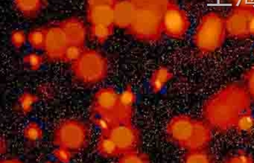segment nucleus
I'll return each mask as SVG.
<instances>
[{"mask_svg": "<svg viewBox=\"0 0 254 163\" xmlns=\"http://www.w3.org/2000/svg\"><path fill=\"white\" fill-rule=\"evenodd\" d=\"M251 108L246 87L231 84L224 87L206 102L203 116L212 128L227 131L235 127L238 118Z\"/></svg>", "mask_w": 254, "mask_h": 163, "instance_id": "1", "label": "nucleus"}, {"mask_svg": "<svg viewBox=\"0 0 254 163\" xmlns=\"http://www.w3.org/2000/svg\"><path fill=\"white\" fill-rule=\"evenodd\" d=\"M166 134L171 142L187 151L204 149L212 140V127L206 121L178 115L168 123Z\"/></svg>", "mask_w": 254, "mask_h": 163, "instance_id": "2", "label": "nucleus"}, {"mask_svg": "<svg viewBox=\"0 0 254 163\" xmlns=\"http://www.w3.org/2000/svg\"><path fill=\"white\" fill-rule=\"evenodd\" d=\"M227 35L225 19L218 13L209 12L202 17L197 25L193 42L200 53L209 54L223 45Z\"/></svg>", "mask_w": 254, "mask_h": 163, "instance_id": "3", "label": "nucleus"}, {"mask_svg": "<svg viewBox=\"0 0 254 163\" xmlns=\"http://www.w3.org/2000/svg\"><path fill=\"white\" fill-rule=\"evenodd\" d=\"M136 7L127 33L141 42H157L163 35L162 20L164 11L151 7Z\"/></svg>", "mask_w": 254, "mask_h": 163, "instance_id": "4", "label": "nucleus"}, {"mask_svg": "<svg viewBox=\"0 0 254 163\" xmlns=\"http://www.w3.org/2000/svg\"><path fill=\"white\" fill-rule=\"evenodd\" d=\"M109 70L108 59L100 52L84 50L82 54L72 63V71L79 82L95 85L106 78Z\"/></svg>", "mask_w": 254, "mask_h": 163, "instance_id": "5", "label": "nucleus"}, {"mask_svg": "<svg viewBox=\"0 0 254 163\" xmlns=\"http://www.w3.org/2000/svg\"><path fill=\"white\" fill-rule=\"evenodd\" d=\"M89 138V129L84 122L77 119H67L56 127L53 140L56 146L76 153L87 147Z\"/></svg>", "mask_w": 254, "mask_h": 163, "instance_id": "6", "label": "nucleus"}, {"mask_svg": "<svg viewBox=\"0 0 254 163\" xmlns=\"http://www.w3.org/2000/svg\"><path fill=\"white\" fill-rule=\"evenodd\" d=\"M162 25L163 35L180 39L188 32L190 22L187 13L172 2L163 12Z\"/></svg>", "mask_w": 254, "mask_h": 163, "instance_id": "7", "label": "nucleus"}, {"mask_svg": "<svg viewBox=\"0 0 254 163\" xmlns=\"http://www.w3.org/2000/svg\"><path fill=\"white\" fill-rule=\"evenodd\" d=\"M102 133L108 135L115 142L121 154L136 150L140 143L139 132L131 122L115 124L102 130Z\"/></svg>", "mask_w": 254, "mask_h": 163, "instance_id": "8", "label": "nucleus"}, {"mask_svg": "<svg viewBox=\"0 0 254 163\" xmlns=\"http://www.w3.org/2000/svg\"><path fill=\"white\" fill-rule=\"evenodd\" d=\"M70 45L60 25L47 29V39L44 51L46 57L53 61L63 60L65 52Z\"/></svg>", "mask_w": 254, "mask_h": 163, "instance_id": "9", "label": "nucleus"}, {"mask_svg": "<svg viewBox=\"0 0 254 163\" xmlns=\"http://www.w3.org/2000/svg\"><path fill=\"white\" fill-rule=\"evenodd\" d=\"M252 9L234 7L225 19L227 35L236 39L249 38V20Z\"/></svg>", "mask_w": 254, "mask_h": 163, "instance_id": "10", "label": "nucleus"}, {"mask_svg": "<svg viewBox=\"0 0 254 163\" xmlns=\"http://www.w3.org/2000/svg\"><path fill=\"white\" fill-rule=\"evenodd\" d=\"M120 105V94L114 89L104 87L95 94L91 107L92 116H108Z\"/></svg>", "mask_w": 254, "mask_h": 163, "instance_id": "11", "label": "nucleus"}, {"mask_svg": "<svg viewBox=\"0 0 254 163\" xmlns=\"http://www.w3.org/2000/svg\"><path fill=\"white\" fill-rule=\"evenodd\" d=\"M60 26L66 35L69 44L84 47L87 36L84 23L78 18H68L60 23Z\"/></svg>", "mask_w": 254, "mask_h": 163, "instance_id": "12", "label": "nucleus"}, {"mask_svg": "<svg viewBox=\"0 0 254 163\" xmlns=\"http://www.w3.org/2000/svg\"><path fill=\"white\" fill-rule=\"evenodd\" d=\"M87 17L92 25H114V6L108 5H87Z\"/></svg>", "mask_w": 254, "mask_h": 163, "instance_id": "13", "label": "nucleus"}, {"mask_svg": "<svg viewBox=\"0 0 254 163\" xmlns=\"http://www.w3.org/2000/svg\"><path fill=\"white\" fill-rule=\"evenodd\" d=\"M136 8L131 0H118L114 6L115 26L127 30L133 21Z\"/></svg>", "mask_w": 254, "mask_h": 163, "instance_id": "14", "label": "nucleus"}, {"mask_svg": "<svg viewBox=\"0 0 254 163\" xmlns=\"http://www.w3.org/2000/svg\"><path fill=\"white\" fill-rule=\"evenodd\" d=\"M14 6L23 17L33 19L45 8L47 0H13Z\"/></svg>", "mask_w": 254, "mask_h": 163, "instance_id": "15", "label": "nucleus"}, {"mask_svg": "<svg viewBox=\"0 0 254 163\" xmlns=\"http://www.w3.org/2000/svg\"><path fill=\"white\" fill-rule=\"evenodd\" d=\"M172 71L166 66L157 68L150 77V88L154 93H160L172 80Z\"/></svg>", "mask_w": 254, "mask_h": 163, "instance_id": "16", "label": "nucleus"}, {"mask_svg": "<svg viewBox=\"0 0 254 163\" xmlns=\"http://www.w3.org/2000/svg\"><path fill=\"white\" fill-rule=\"evenodd\" d=\"M96 151L99 155L105 158L119 157L121 154L115 142L104 133H102L96 144Z\"/></svg>", "mask_w": 254, "mask_h": 163, "instance_id": "17", "label": "nucleus"}, {"mask_svg": "<svg viewBox=\"0 0 254 163\" xmlns=\"http://www.w3.org/2000/svg\"><path fill=\"white\" fill-rule=\"evenodd\" d=\"M114 27L107 25H92L90 26L89 35L96 43L103 44L112 36Z\"/></svg>", "mask_w": 254, "mask_h": 163, "instance_id": "18", "label": "nucleus"}, {"mask_svg": "<svg viewBox=\"0 0 254 163\" xmlns=\"http://www.w3.org/2000/svg\"><path fill=\"white\" fill-rule=\"evenodd\" d=\"M212 154L204 149L189 150L183 157V161L187 163H209L213 162Z\"/></svg>", "mask_w": 254, "mask_h": 163, "instance_id": "19", "label": "nucleus"}, {"mask_svg": "<svg viewBox=\"0 0 254 163\" xmlns=\"http://www.w3.org/2000/svg\"><path fill=\"white\" fill-rule=\"evenodd\" d=\"M47 39V29L37 28L28 34V43L32 49L38 51L44 50Z\"/></svg>", "mask_w": 254, "mask_h": 163, "instance_id": "20", "label": "nucleus"}, {"mask_svg": "<svg viewBox=\"0 0 254 163\" xmlns=\"http://www.w3.org/2000/svg\"><path fill=\"white\" fill-rule=\"evenodd\" d=\"M39 99L36 95L29 92L23 93L17 101V108L19 112L22 114L29 113L33 109L34 106L36 105Z\"/></svg>", "mask_w": 254, "mask_h": 163, "instance_id": "21", "label": "nucleus"}, {"mask_svg": "<svg viewBox=\"0 0 254 163\" xmlns=\"http://www.w3.org/2000/svg\"><path fill=\"white\" fill-rule=\"evenodd\" d=\"M23 136L29 142H36L42 139L44 130L39 124L35 121H30L25 126Z\"/></svg>", "mask_w": 254, "mask_h": 163, "instance_id": "22", "label": "nucleus"}, {"mask_svg": "<svg viewBox=\"0 0 254 163\" xmlns=\"http://www.w3.org/2000/svg\"><path fill=\"white\" fill-rule=\"evenodd\" d=\"M119 162L123 163H145L150 162V158L145 153L138 151L137 149L121 154L118 157Z\"/></svg>", "mask_w": 254, "mask_h": 163, "instance_id": "23", "label": "nucleus"}, {"mask_svg": "<svg viewBox=\"0 0 254 163\" xmlns=\"http://www.w3.org/2000/svg\"><path fill=\"white\" fill-rule=\"evenodd\" d=\"M235 127L241 132H250L254 127V116L251 110L244 112L236 121Z\"/></svg>", "mask_w": 254, "mask_h": 163, "instance_id": "24", "label": "nucleus"}, {"mask_svg": "<svg viewBox=\"0 0 254 163\" xmlns=\"http://www.w3.org/2000/svg\"><path fill=\"white\" fill-rule=\"evenodd\" d=\"M44 57L39 53H31L23 57V63L31 70H38L44 64Z\"/></svg>", "mask_w": 254, "mask_h": 163, "instance_id": "25", "label": "nucleus"}, {"mask_svg": "<svg viewBox=\"0 0 254 163\" xmlns=\"http://www.w3.org/2000/svg\"><path fill=\"white\" fill-rule=\"evenodd\" d=\"M136 6H148L165 11L172 0H131Z\"/></svg>", "mask_w": 254, "mask_h": 163, "instance_id": "26", "label": "nucleus"}, {"mask_svg": "<svg viewBox=\"0 0 254 163\" xmlns=\"http://www.w3.org/2000/svg\"><path fill=\"white\" fill-rule=\"evenodd\" d=\"M225 162L230 163H254V158L246 151H238L227 157Z\"/></svg>", "mask_w": 254, "mask_h": 163, "instance_id": "27", "label": "nucleus"}, {"mask_svg": "<svg viewBox=\"0 0 254 163\" xmlns=\"http://www.w3.org/2000/svg\"><path fill=\"white\" fill-rule=\"evenodd\" d=\"M10 41L14 48L21 49L28 42V35L23 30L16 29L11 32Z\"/></svg>", "mask_w": 254, "mask_h": 163, "instance_id": "28", "label": "nucleus"}, {"mask_svg": "<svg viewBox=\"0 0 254 163\" xmlns=\"http://www.w3.org/2000/svg\"><path fill=\"white\" fill-rule=\"evenodd\" d=\"M84 50V49L83 48V47L70 44L66 49V52H65L63 60L70 62L72 63V62L76 60L81 56Z\"/></svg>", "mask_w": 254, "mask_h": 163, "instance_id": "29", "label": "nucleus"}, {"mask_svg": "<svg viewBox=\"0 0 254 163\" xmlns=\"http://www.w3.org/2000/svg\"><path fill=\"white\" fill-rule=\"evenodd\" d=\"M136 100V94L130 87L126 88V90H123L121 94H120V104L124 106L133 108Z\"/></svg>", "mask_w": 254, "mask_h": 163, "instance_id": "30", "label": "nucleus"}, {"mask_svg": "<svg viewBox=\"0 0 254 163\" xmlns=\"http://www.w3.org/2000/svg\"><path fill=\"white\" fill-rule=\"evenodd\" d=\"M72 154L73 153L66 148H62V147H57L54 151V157H56L58 161L61 163H68L72 159Z\"/></svg>", "mask_w": 254, "mask_h": 163, "instance_id": "31", "label": "nucleus"}, {"mask_svg": "<svg viewBox=\"0 0 254 163\" xmlns=\"http://www.w3.org/2000/svg\"><path fill=\"white\" fill-rule=\"evenodd\" d=\"M245 82H246V89L250 96L254 99V66L247 73L245 76Z\"/></svg>", "mask_w": 254, "mask_h": 163, "instance_id": "32", "label": "nucleus"}, {"mask_svg": "<svg viewBox=\"0 0 254 163\" xmlns=\"http://www.w3.org/2000/svg\"><path fill=\"white\" fill-rule=\"evenodd\" d=\"M236 8H254V0H230Z\"/></svg>", "mask_w": 254, "mask_h": 163, "instance_id": "33", "label": "nucleus"}, {"mask_svg": "<svg viewBox=\"0 0 254 163\" xmlns=\"http://www.w3.org/2000/svg\"><path fill=\"white\" fill-rule=\"evenodd\" d=\"M118 0H87V5H108L115 6Z\"/></svg>", "mask_w": 254, "mask_h": 163, "instance_id": "34", "label": "nucleus"}, {"mask_svg": "<svg viewBox=\"0 0 254 163\" xmlns=\"http://www.w3.org/2000/svg\"><path fill=\"white\" fill-rule=\"evenodd\" d=\"M249 36L254 37V8L251 13L249 20Z\"/></svg>", "mask_w": 254, "mask_h": 163, "instance_id": "35", "label": "nucleus"}, {"mask_svg": "<svg viewBox=\"0 0 254 163\" xmlns=\"http://www.w3.org/2000/svg\"><path fill=\"white\" fill-rule=\"evenodd\" d=\"M6 140H5V139H4L3 138H2V139H1V153H2V154H3L4 151H6Z\"/></svg>", "mask_w": 254, "mask_h": 163, "instance_id": "36", "label": "nucleus"}, {"mask_svg": "<svg viewBox=\"0 0 254 163\" xmlns=\"http://www.w3.org/2000/svg\"><path fill=\"white\" fill-rule=\"evenodd\" d=\"M5 163H18V159L15 158H5Z\"/></svg>", "mask_w": 254, "mask_h": 163, "instance_id": "37", "label": "nucleus"}, {"mask_svg": "<svg viewBox=\"0 0 254 163\" xmlns=\"http://www.w3.org/2000/svg\"></svg>", "mask_w": 254, "mask_h": 163, "instance_id": "38", "label": "nucleus"}]
</instances>
